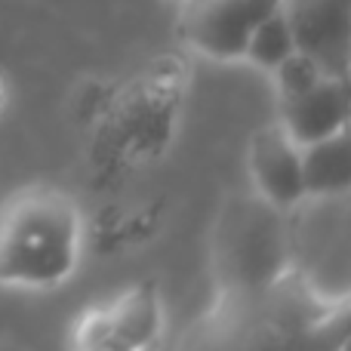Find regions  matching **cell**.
Segmentation results:
<instances>
[{
	"mask_svg": "<svg viewBox=\"0 0 351 351\" xmlns=\"http://www.w3.org/2000/svg\"><path fill=\"white\" fill-rule=\"evenodd\" d=\"M247 164L256 194H262L278 210H290L305 197L302 148L287 136L280 123H268V127L256 130L250 139Z\"/></svg>",
	"mask_w": 351,
	"mask_h": 351,
	"instance_id": "6",
	"label": "cell"
},
{
	"mask_svg": "<svg viewBox=\"0 0 351 351\" xmlns=\"http://www.w3.org/2000/svg\"><path fill=\"white\" fill-rule=\"evenodd\" d=\"M324 77L321 65H317L311 56L305 53H290L278 68H274V84H278V96L280 99H290V96H299L305 93L308 86H315L317 80Z\"/></svg>",
	"mask_w": 351,
	"mask_h": 351,
	"instance_id": "12",
	"label": "cell"
},
{
	"mask_svg": "<svg viewBox=\"0 0 351 351\" xmlns=\"http://www.w3.org/2000/svg\"><path fill=\"white\" fill-rule=\"evenodd\" d=\"M280 0H182L179 34L213 59H241L253 28Z\"/></svg>",
	"mask_w": 351,
	"mask_h": 351,
	"instance_id": "4",
	"label": "cell"
},
{
	"mask_svg": "<svg viewBox=\"0 0 351 351\" xmlns=\"http://www.w3.org/2000/svg\"><path fill=\"white\" fill-rule=\"evenodd\" d=\"M351 336V290L321 296L299 271L259 290H219L176 351H339Z\"/></svg>",
	"mask_w": 351,
	"mask_h": 351,
	"instance_id": "1",
	"label": "cell"
},
{
	"mask_svg": "<svg viewBox=\"0 0 351 351\" xmlns=\"http://www.w3.org/2000/svg\"><path fill=\"white\" fill-rule=\"evenodd\" d=\"M339 351H351V336H348V339H346V342H342V346H339Z\"/></svg>",
	"mask_w": 351,
	"mask_h": 351,
	"instance_id": "13",
	"label": "cell"
},
{
	"mask_svg": "<svg viewBox=\"0 0 351 351\" xmlns=\"http://www.w3.org/2000/svg\"><path fill=\"white\" fill-rule=\"evenodd\" d=\"M71 351H136V348H130L127 342L111 330L102 308H93V311H86V315L80 317V324L74 327Z\"/></svg>",
	"mask_w": 351,
	"mask_h": 351,
	"instance_id": "11",
	"label": "cell"
},
{
	"mask_svg": "<svg viewBox=\"0 0 351 351\" xmlns=\"http://www.w3.org/2000/svg\"><path fill=\"white\" fill-rule=\"evenodd\" d=\"M280 127L299 148L339 133L351 123V77L324 74L315 86L280 99Z\"/></svg>",
	"mask_w": 351,
	"mask_h": 351,
	"instance_id": "7",
	"label": "cell"
},
{
	"mask_svg": "<svg viewBox=\"0 0 351 351\" xmlns=\"http://www.w3.org/2000/svg\"><path fill=\"white\" fill-rule=\"evenodd\" d=\"M296 49L330 77H351V0H280Z\"/></svg>",
	"mask_w": 351,
	"mask_h": 351,
	"instance_id": "5",
	"label": "cell"
},
{
	"mask_svg": "<svg viewBox=\"0 0 351 351\" xmlns=\"http://www.w3.org/2000/svg\"><path fill=\"white\" fill-rule=\"evenodd\" d=\"M290 53H296V40H293V31L278 6L271 16H265L253 28V34H250V40H247V49H243V59H250L259 68L274 71Z\"/></svg>",
	"mask_w": 351,
	"mask_h": 351,
	"instance_id": "10",
	"label": "cell"
},
{
	"mask_svg": "<svg viewBox=\"0 0 351 351\" xmlns=\"http://www.w3.org/2000/svg\"><path fill=\"white\" fill-rule=\"evenodd\" d=\"M80 256V210L65 191L37 185L0 210V284L56 287Z\"/></svg>",
	"mask_w": 351,
	"mask_h": 351,
	"instance_id": "2",
	"label": "cell"
},
{
	"mask_svg": "<svg viewBox=\"0 0 351 351\" xmlns=\"http://www.w3.org/2000/svg\"><path fill=\"white\" fill-rule=\"evenodd\" d=\"M305 197H339L351 191V123L302 148Z\"/></svg>",
	"mask_w": 351,
	"mask_h": 351,
	"instance_id": "8",
	"label": "cell"
},
{
	"mask_svg": "<svg viewBox=\"0 0 351 351\" xmlns=\"http://www.w3.org/2000/svg\"><path fill=\"white\" fill-rule=\"evenodd\" d=\"M213 278L219 290H259L290 271L284 210L262 194H231L210 234Z\"/></svg>",
	"mask_w": 351,
	"mask_h": 351,
	"instance_id": "3",
	"label": "cell"
},
{
	"mask_svg": "<svg viewBox=\"0 0 351 351\" xmlns=\"http://www.w3.org/2000/svg\"><path fill=\"white\" fill-rule=\"evenodd\" d=\"M102 315H105V321L111 324V330L136 351H145L158 339L160 327H164L160 299H158V293L145 284L130 287L127 293H121L108 308H102Z\"/></svg>",
	"mask_w": 351,
	"mask_h": 351,
	"instance_id": "9",
	"label": "cell"
}]
</instances>
